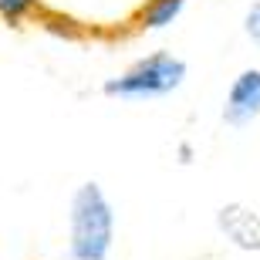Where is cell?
Segmentation results:
<instances>
[{
	"instance_id": "obj_6",
	"label": "cell",
	"mask_w": 260,
	"mask_h": 260,
	"mask_svg": "<svg viewBox=\"0 0 260 260\" xmlns=\"http://www.w3.org/2000/svg\"><path fill=\"white\" fill-rule=\"evenodd\" d=\"M30 4H34V0H0V14L14 20V17H20V14H24Z\"/></svg>"
},
{
	"instance_id": "obj_5",
	"label": "cell",
	"mask_w": 260,
	"mask_h": 260,
	"mask_svg": "<svg viewBox=\"0 0 260 260\" xmlns=\"http://www.w3.org/2000/svg\"><path fill=\"white\" fill-rule=\"evenodd\" d=\"M183 4H186V0H152V4H149V10H145V17H142L145 27L159 30V27H166V24H173V20L179 17Z\"/></svg>"
},
{
	"instance_id": "obj_7",
	"label": "cell",
	"mask_w": 260,
	"mask_h": 260,
	"mask_svg": "<svg viewBox=\"0 0 260 260\" xmlns=\"http://www.w3.org/2000/svg\"><path fill=\"white\" fill-rule=\"evenodd\" d=\"M243 27H247V34H250L253 41H260V4H253V7L247 10V24H243Z\"/></svg>"
},
{
	"instance_id": "obj_4",
	"label": "cell",
	"mask_w": 260,
	"mask_h": 260,
	"mask_svg": "<svg viewBox=\"0 0 260 260\" xmlns=\"http://www.w3.org/2000/svg\"><path fill=\"white\" fill-rule=\"evenodd\" d=\"M216 226L233 247L240 250H260V213L243 203H226L216 213Z\"/></svg>"
},
{
	"instance_id": "obj_2",
	"label": "cell",
	"mask_w": 260,
	"mask_h": 260,
	"mask_svg": "<svg viewBox=\"0 0 260 260\" xmlns=\"http://www.w3.org/2000/svg\"><path fill=\"white\" fill-rule=\"evenodd\" d=\"M183 81H186V61L159 51L152 58L132 64L122 78H112L105 91L118 98H162L169 91H176Z\"/></svg>"
},
{
	"instance_id": "obj_1",
	"label": "cell",
	"mask_w": 260,
	"mask_h": 260,
	"mask_svg": "<svg viewBox=\"0 0 260 260\" xmlns=\"http://www.w3.org/2000/svg\"><path fill=\"white\" fill-rule=\"evenodd\" d=\"M115 213L98 183L78 186L71 200V257L75 260H105L112 250Z\"/></svg>"
},
{
	"instance_id": "obj_3",
	"label": "cell",
	"mask_w": 260,
	"mask_h": 260,
	"mask_svg": "<svg viewBox=\"0 0 260 260\" xmlns=\"http://www.w3.org/2000/svg\"><path fill=\"white\" fill-rule=\"evenodd\" d=\"M257 115H260V71L247 68L230 85V95H226V105H223V118H226V125H247Z\"/></svg>"
}]
</instances>
